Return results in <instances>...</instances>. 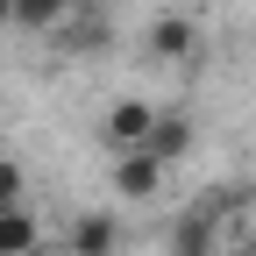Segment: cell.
I'll return each instance as SVG.
<instances>
[{"label": "cell", "instance_id": "obj_10", "mask_svg": "<svg viewBox=\"0 0 256 256\" xmlns=\"http://www.w3.org/2000/svg\"><path fill=\"white\" fill-rule=\"evenodd\" d=\"M0 28H14V22H8V0H0Z\"/></svg>", "mask_w": 256, "mask_h": 256}, {"label": "cell", "instance_id": "obj_4", "mask_svg": "<svg viewBox=\"0 0 256 256\" xmlns=\"http://www.w3.org/2000/svg\"><path fill=\"white\" fill-rule=\"evenodd\" d=\"M150 121H156V107L150 100H114L107 107V150H142V136H150Z\"/></svg>", "mask_w": 256, "mask_h": 256}, {"label": "cell", "instance_id": "obj_11", "mask_svg": "<svg viewBox=\"0 0 256 256\" xmlns=\"http://www.w3.org/2000/svg\"><path fill=\"white\" fill-rule=\"evenodd\" d=\"M36 256H43V249H36Z\"/></svg>", "mask_w": 256, "mask_h": 256}, {"label": "cell", "instance_id": "obj_6", "mask_svg": "<svg viewBox=\"0 0 256 256\" xmlns=\"http://www.w3.org/2000/svg\"><path fill=\"white\" fill-rule=\"evenodd\" d=\"M142 150H150L156 164L171 171L178 156L192 150V121H185V114H164V107H156V121H150V136H142Z\"/></svg>", "mask_w": 256, "mask_h": 256}, {"label": "cell", "instance_id": "obj_5", "mask_svg": "<svg viewBox=\"0 0 256 256\" xmlns=\"http://www.w3.org/2000/svg\"><path fill=\"white\" fill-rule=\"evenodd\" d=\"M220 214L214 206H200V214H185L178 228H171V256H220Z\"/></svg>", "mask_w": 256, "mask_h": 256}, {"label": "cell", "instance_id": "obj_3", "mask_svg": "<svg viewBox=\"0 0 256 256\" xmlns=\"http://www.w3.org/2000/svg\"><path fill=\"white\" fill-rule=\"evenodd\" d=\"M114 192H121L128 206L156 200V192H164V164H156L150 150H114Z\"/></svg>", "mask_w": 256, "mask_h": 256}, {"label": "cell", "instance_id": "obj_7", "mask_svg": "<svg viewBox=\"0 0 256 256\" xmlns=\"http://www.w3.org/2000/svg\"><path fill=\"white\" fill-rule=\"evenodd\" d=\"M43 249V228L28 206H0V256H36Z\"/></svg>", "mask_w": 256, "mask_h": 256}, {"label": "cell", "instance_id": "obj_1", "mask_svg": "<svg viewBox=\"0 0 256 256\" xmlns=\"http://www.w3.org/2000/svg\"><path fill=\"white\" fill-rule=\"evenodd\" d=\"M142 50L156 57V64H192L200 57V14H178V8H164V14H150V36H142Z\"/></svg>", "mask_w": 256, "mask_h": 256}, {"label": "cell", "instance_id": "obj_2", "mask_svg": "<svg viewBox=\"0 0 256 256\" xmlns=\"http://www.w3.org/2000/svg\"><path fill=\"white\" fill-rule=\"evenodd\" d=\"M64 256H121V214L114 206H86L64 228Z\"/></svg>", "mask_w": 256, "mask_h": 256}, {"label": "cell", "instance_id": "obj_8", "mask_svg": "<svg viewBox=\"0 0 256 256\" xmlns=\"http://www.w3.org/2000/svg\"><path fill=\"white\" fill-rule=\"evenodd\" d=\"M78 0H8V22L14 28H57V22H72Z\"/></svg>", "mask_w": 256, "mask_h": 256}, {"label": "cell", "instance_id": "obj_9", "mask_svg": "<svg viewBox=\"0 0 256 256\" xmlns=\"http://www.w3.org/2000/svg\"><path fill=\"white\" fill-rule=\"evenodd\" d=\"M22 192H28V171L14 156H0V206H22Z\"/></svg>", "mask_w": 256, "mask_h": 256}]
</instances>
